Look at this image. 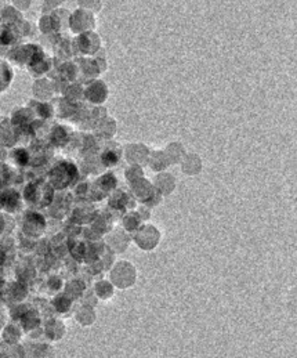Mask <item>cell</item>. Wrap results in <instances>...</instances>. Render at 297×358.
Here are the masks:
<instances>
[{
  "label": "cell",
  "mask_w": 297,
  "mask_h": 358,
  "mask_svg": "<svg viewBox=\"0 0 297 358\" xmlns=\"http://www.w3.org/2000/svg\"><path fill=\"white\" fill-rule=\"evenodd\" d=\"M11 78H13V74L10 67L4 61H0V91L7 89Z\"/></svg>",
  "instance_id": "6da1fadb"
}]
</instances>
